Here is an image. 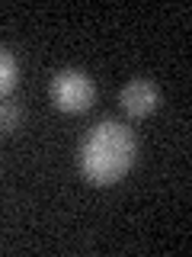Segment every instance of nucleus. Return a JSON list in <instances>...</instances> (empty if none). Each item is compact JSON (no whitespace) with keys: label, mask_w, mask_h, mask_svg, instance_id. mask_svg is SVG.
<instances>
[{"label":"nucleus","mask_w":192,"mask_h":257,"mask_svg":"<svg viewBox=\"0 0 192 257\" xmlns=\"http://www.w3.org/2000/svg\"><path fill=\"white\" fill-rule=\"evenodd\" d=\"M20 122V109L13 103H0V128H16Z\"/></svg>","instance_id":"nucleus-5"},{"label":"nucleus","mask_w":192,"mask_h":257,"mask_svg":"<svg viewBox=\"0 0 192 257\" xmlns=\"http://www.w3.org/2000/svg\"><path fill=\"white\" fill-rule=\"evenodd\" d=\"M16 84V58L6 48H0V96H6Z\"/></svg>","instance_id":"nucleus-4"},{"label":"nucleus","mask_w":192,"mask_h":257,"mask_svg":"<svg viewBox=\"0 0 192 257\" xmlns=\"http://www.w3.org/2000/svg\"><path fill=\"white\" fill-rule=\"evenodd\" d=\"M96 100V84L84 71L64 68L52 77V103L61 112H84Z\"/></svg>","instance_id":"nucleus-2"},{"label":"nucleus","mask_w":192,"mask_h":257,"mask_svg":"<svg viewBox=\"0 0 192 257\" xmlns=\"http://www.w3.org/2000/svg\"><path fill=\"white\" fill-rule=\"evenodd\" d=\"M134 158H138L134 132L118 119H102L86 132L77 164H80L84 180H90L93 187H109V183L122 180L128 174Z\"/></svg>","instance_id":"nucleus-1"},{"label":"nucleus","mask_w":192,"mask_h":257,"mask_svg":"<svg viewBox=\"0 0 192 257\" xmlns=\"http://www.w3.org/2000/svg\"><path fill=\"white\" fill-rule=\"evenodd\" d=\"M118 100H122V109L128 112V116H150L157 106H160V90L150 80L144 77H134L128 80V84L122 87V93H118Z\"/></svg>","instance_id":"nucleus-3"}]
</instances>
